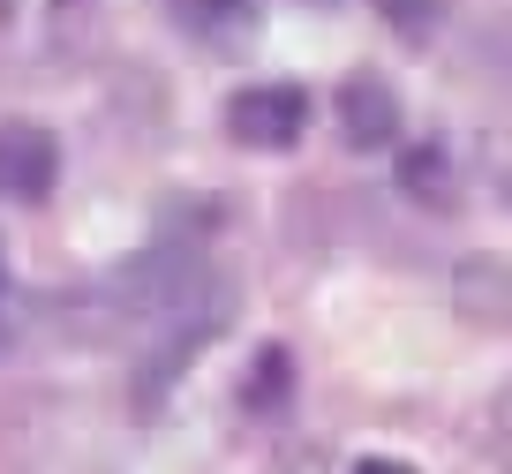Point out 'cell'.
Returning a JSON list of instances; mask_svg holds the SVG:
<instances>
[{"mask_svg":"<svg viewBox=\"0 0 512 474\" xmlns=\"http://www.w3.org/2000/svg\"><path fill=\"white\" fill-rule=\"evenodd\" d=\"M309 128V91L302 83H249V91H234V106H226V136L249 143V151H287V143H302Z\"/></svg>","mask_w":512,"mask_h":474,"instance_id":"obj_1","label":"cell"},{"mask_svg":"<svg viewBox=\"0 0 512 474\" xmlns=\"http://www.w3.org/2000/svg\"><path fill=\"white\" fill-rule=\"evenodd\" d=\"M61 174V143L38 121H0V196L8 204H46Z\"/></svg>","mask_w":512,"mask_h":474,"instance_id":"obj_2","label":"cell"},{"mask_svg":"<svg viewBox=\"0 0 512 474\" xmlns=\"http://www.w3.org/2000/svg\"><path fill=\"white\" fill-rule=\"evenodd\" d=\"M339 136L354 151H384V143L400 136V98L384 76H347L339 83Z\"/></svg>","mask_w":512,"mask_h":474,"instance_id":"obj_3","label":"cell"},{"mask_svg":"<svg viewBox=\"0 0 512 474\" xmlns=\"http://www.w3.org/2000/svg\"><path fill=\"white\" fill-rule=\"evenodd\" d=\"M287 392H294L287 347H264V354H256V369H249V384H241V407H249V414H279V407H287Z\"/></svg>","mask_w":512,"mask_h":474,"instance_id":"obj_4","label":"cell"},{"mask_svg":"<svg viewBox=\"0 0 512 474\" xmlns=\"http://www.w3.org/2000/svg\"><path fill=\"white\" fill-rule=\"evenodd\" d=\"M400 189L415 196V204H452L445 151H437V143H422V151H407V158H400Z\"/></svg>","mask_w":512,"mask_h":474,"instance_id":"obj_5","label":"cell"},{"mask_svg":"<svg viewBox=\"0 0 512 474\" xmlns=\"http://www.w3.org/2000/svg\"><path fill=\"white\" fill-rule=\"evenodd\" d=\"M189 23H204V31H249V23H256V0H196Z\"/></svg>","mask_w":512,"mask_h":474,"instance_id":"obj_6","label":"cell"},{"mask_svg":"<svg viewBox=\"0 0 512 474\" xmlns=\"http://www.w3.org/2000/svg\"><path fill=\"white\" fill-rule=\"evenodd\" d=\"M369 8H377L392 31H407V38H422L437 23V0H369Z\"/></svg>","mask_w":512,"mask_h":474,"instance_id":"obj_7","label":"cell"},{"mask_svg":"<svg viewBox=\"0 0 512 474\" xmlns=\"http://www.w3.org/2000/svg\"><path fill=\"white\" fill-rule=\"evenodd\" d=\"M347 474H415V467H407V459H354Z\"/></svg>","mask_w":512,"mask_h":474,"instance_id":"obj_8","label":"cell"},{"mask_svg":"<svg viewBox=\"0 0 512 474\" xmlns=\"http://www.w3.org/2000/svg\"><path fill=\"white\" fill-rule=\"evenodd\" d=\"M0 16H16V0H0Z\"/></svg>","mask_w":512,"mask_h":474,"instance_id":"obj_9","label":"cell"},{"mask_svg":"<svg viewBox=\"0 0 512 474\" xmlns=\"http://www.w3.org/2000/svg\"><path fill=\"white\" fill-rule=\"evenodd\" d=\"M0 294H8V264H0Z\"/></svg>","mask_w":512,"mask_h":474,"instance_id":"obj_10","label":"cell"}]
</instances>
